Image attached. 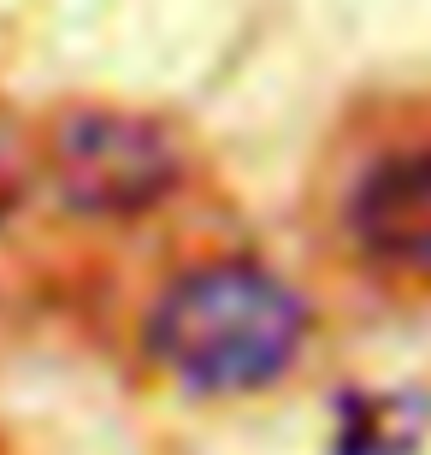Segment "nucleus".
<instances>
[{
	"label": "nucleus",
	"mask_w": 431,
	"mask_h": 455,
	"mask_svg": "<svg viewBox=\"0 0 431 455\" xmlns=\"http://www.w3.org/2000/svg\"><path fill=\"white\" fill-rule=\"evenodd\" d=\"M307 307L278 272L254 260H213L183 272L148 320V349L189 390H260L301 349Z\"/></svg>",
	"instance_id": "1"
},
{
	"label": "nucleus",
	"mask_w": 431,
	"mask_h": 455,
	"mask_svg": "<svg viewBox=\"0 0 431 455\" xmlns=\"http://www.w3.org/2000/svg\"><path fill=\"white\" fill-rule=\"evenodd\" d=\"M48 172L66 207L95 213V220H124V213H148L154 202H166L183 160L160 124L89 107L53 131Z\"/></svg>",
	"instance_id": "2"
},
{
	"label": "nucleus",
	"mask_w": 431,
	"mask_h": 455,
	"mask_svg": "<svg viewBox=\"0 0 431 455\" xmlns=\"http://www.w3.org/2000/svg\"><path fill=\"white\" fill-rule=\"evenodd\" d=\"M355 236L384 267L431 272V148L390 154L355 189Z\"/></svg>",
	"instance_id": "3"
},
{
	"label": "nucleus",
	"mask_w": 431,
	"mask_h": 455,
	"mask_svg": "<svg viewBox=\"0 0 431 455\" xmlns=\"http://www.w3.org/2000/svg\"><path fill=\"white\" fill-rule=\"evenodd\" d=\"M431 403L408 390H355L337 403L331 455H414L426 438Z\"/></svg>",
	"instance_id": "4"
},
{
	"label": "nucleus",
	"mask_w": 431,
	"mask_h": 455,
	"mask_svg": "<svg viewBox=\"0 0 431 455\" xmlns=\"http://www.w3.org/2000/svg\"><path fill=\"white\" fill-rule=\"evenodd\" d=\"M18 202H24V166H18L12 142L0 136V225L18 213Z\"/></svg>",
	"instance_id": "5"
}]
</instances>
